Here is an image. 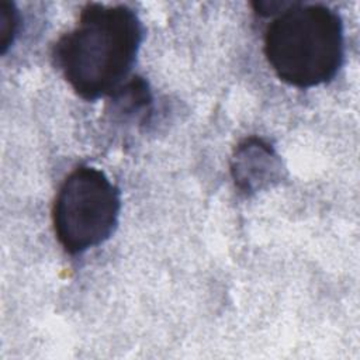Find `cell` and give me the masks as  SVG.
I'll use <instances>...</instances> for the list:
<instances>
[{
	"label": "cell",
	"instance_id": "obj_1",
	"mask_svg": "<svg viewBox=\"0 0 360 360\" xmlns=\"http://www.w3.org/2000/svg\"><path fill=\"white\" fill-rule=\"evenodd\" d=\"M142 39L143 25L131 7L89 3L53 45L52 59L79 97L96 101L127 83Z\"/></svg>",
	"mask_w": 360,
	"mask_h": 360
},
{
	"label": "cell",
	"instance_id": "obj_2",
	"mask_svg": "<svg viewBox=\"0 0 360 360\" xmlns=\"http://www.w3.org/2000/svg\"><path fill=\"white\" fill-rule=\"evenodd\" d=\"M263 53L274 75L288 86L326 84L345 60L343 21L325 4L291 1L266 27Z\"/></svg>",
	"mask_w": 360,
	"mask_h": 360
},
{
	"label": "cell",
	"instance_id": "obj_3",
	"mask_svg": "<svg viewBox=\"0 0 360 360\" xmlns=\"http://www.w3.org/2000/svg\"><path fill=\"white\" fill-rule=\"evenodd\" d=\"M121 193L104 172L82 165L62 181L52 207V225L59 245L80 255L104 243L115 231Z\"/></svg>",
	"mask_w": 360,
	"mask_h": 360
},
{
	"label": "cell",
	"instance_id": "obj_4",
	"mask_svg": "<svg viewBox=\"0 0 360 360\" xmlns=\"http://www.w3.org/2000/svg\"><path fill=\"white\" fill-rule=\"evenodd\" d=\"M281 160L274 148L262 138L243 139L233 150L231 174L235 186L246 193H257L281 179Z\"/></svg>",
	"mask_w": 360,
	"mask_h": 360
},
{
	"label": "cell",
	"instance_id": "obj_5",
	"mask_svg": "<svg viewBox=\"0 0 360 360\" xmlns=\"http://www.w3.org/2000/svg\"><path fill=\"white\" fill-rule=\"evenodd\" d=\"M20 30V13L14 3L0 1V52L4 55L15 41Z\"/></svg>",
	"mask_w": 360,
	"mask_h": 360
}]
</instances>
